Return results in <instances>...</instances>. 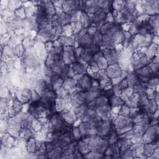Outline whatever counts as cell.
<instances>
[{
  "mask_svg": "<svg viewBox=\"0 0 159 159\" xmlns=\"http://www.w3.org/2000/svg\"><path fill=\"white\" fill-rule=\"evenodd\" d=\"M77 83L78 81L73 78H68L64 80L62 87L67 91H69L75 88L77 85Z\"/></svg>",
  "mask_w": 159,
  "mask_h": 159,
  "instance_id": "9",
  "label": "cell"
},
{
  "mask_svg": "<svg viewBox=\"0 0 159 159\" xmlns=\"http://www.w3.org/2000/svg\"><path fill=\"white\" fill-rule=\"evenodd\" d=\"M93 78L88 75L84 74L78 81L77 87L80 92H85L89 90L92 86Z\"/></svg>",
  "mask_w": 159,
  "mask_h": 159,
  "instance_id": "1",
  "label": "cell"
},
{
  "mask_svg": "<svg viewBox=\"0 0 159 159\" xmlns=\"http://www.w3.org/2000/svg\"><path fill=\"white\" fill-rule=\"evenodd\" d=\"M124 104V101L120 96L113 95L109 98V105L111 107H121Z\"/></svg>",
  "mask_w": 159,
  "mask_h": 159,
  "instance_id": "8",
  "label": "cell"
},
{
  "mask_svg": "<svg viewBox=\"0 0 159 159\" xmlns=\"http://www.w3.org/2000/svg\"><path fill=\"white\" fill-rule=\"evenodd\" d=\"M102 52L103 53V57L106 60L109 65H114L117 63V54L114 49L105 48Z\"/></svg>",
  "mask_w": 159,
  "mask_h": 159,
  "instance_id": "2",
  "label": "cell"
},
{
  "mask_svg": "<svg viewBox=\"0 0 159 159\" xmlns=\"http://www.w3.org/2000/svg\"><path fill=\"white\" fill-rule=\"evenodd\" d=\"M106 71L110 79L117 78L122 74L121 68L117 63L109 65L107 67Z\"/></svg>",
  "mask_w": 159,
  "mask_h": 159,
  "instance_id": "3",
  "label": "cell"
},
{
  "mask_svg": "<svg viewBox=\"0 0 159 159\" xmlns=\"http://www.w3.org/2000/svg\"><path fill=\"white\" fill-rule=\"evenodd\" d=\"M111 122L104 121L97 129V135L105 138L111 129Z\"/></svg>",
  "mask_w": 159,
  "mask_h": 159,
  "instance_id": "4",
  "label": "cell"
},
{
  "mask_svg": "<svg viewBox=\"0 0 159 159\" xmlns=\"http://www.w3.org/2000/svg\"><path fill=\"white\" fill-rule=\"evenodd\" d=\"M71 20V16L69 14H67L65 12L60 13L57 15V22L58 25L63 26L66 25H68V23Z\"/></svg>",
  "mask_w": 159,
  "mask_h": 159,
  "instance_id": "6",
  "label": "cell"
},
{
  "mask_svg": "<svg viewBox=\"0 0 159 159\" xmlns=\"http://www.w3.org/2000/svg\"><path fill=\"white\" fill-rule=\"evenodd\" d=\"M93 43V37L91 35L88 34V33H86L78 40L80 47H81L82 48L86 47Z\"/></svg>",
  "mask_w": 159,
  "mask_h": 159,
  "instance_id": "12",
  "label": "cell"
},
{
  "mask_svg": "<svg viewBox=\"0 0 159 159\" xmlns=\"http://www.w3.org/2000/svg\"><path fill=\"white\" fill-rule=\"evenodd\" d=\"M126 80H127L129 87H130L132 88L140 82L135 72L130 73V74L127 75Z\"/></svg>",
  "mask_w": 159,
  "mask_h": 159,
  "instance_id": "7",
  "label": "cell"
},
{
  "mask_svg": "<svg viewBox=\"0 0 159 159\" xmlns=\"http://www.w3.org/2000/svg\"><path fill=\"white\" fill-rule=\"evenodd\" d=\"M57 42L60 45V47H66V46H73L74 44L75 40L68 37L66 36H61L59 39H58Z\"/></svg>",
  "mask_w": 159,
  "mask_h": 159,
  "instance_id": "10",
  "label": "cell"
},
{
  "mask_svg": "<svg viewBox=\"0 0 159 159\" xmlns=\"http://www.w3.org/2000/svg\"><path fill=\"white\" fill-rule=\"evenodd\" d=\"M156 145L154 144L150 143H145L143 144V154L145 157H150L153 153L154 150L157 148Z\"/></svg>",
  "mask_w": 159,
  "mask_h": 159,
  "instance_id": "11",
  "label": "cell"
},
{
  "mask_svg": "<svg viewBox=\"0 0 159 159\" xmlns=\"http://www.w3.org/2000/svg\"><path fill=\"white\" fill-rule=\"evenodd\" d=\"M63 155V149L60 147L57 146L52 151L47 153V157L52 158H57L62 157Z\"/></svg>",
  "mask_w": 159,
  "mask_h": 159,
  "instance_id": "14",
  "label": "cell"
},
{
  "mask_svg": "<svg viewBox=\"0 0 159 159\" xmlns=\"http://www.w3.org/2000/svg\"><path fill=\"white\" fill-rule=\"evenodd\" d=\"M22 108V104L20 101H16L14 104V106H13V109L16 111V112H19L21 110V109Z\"/></svg>",
  "mask_w": 159,
  "mask_h": 159,
  "instance_id": "19",
  "label": "cell"
},
{
  "mask_svg": "<svg viewBox=\"0 0 159 159\" xmlns=\"http://www.w3.org/2000/svg\"><path fill=\"white\" fill-rule=\"evenodd\" d=\"M42 143L35 140V139L30 138L27 143V150L30 153H36L40 148Z\"/></svg>",
  "mask_w": 159,
  "mask_h": 159,
  "instance_id": "5",
  "label": "cell"
},
{
  "mask_svg": "<svg viewBox=\"0 0 159 159\" xmlns=\"http://www.w3.org/2000/svg\"><path fill=\"white\" fill-rule=\"evenodd\" d=\"M72 134L75 138V140H80L83 137L82 134L80 132V130L78 127H73L72 129Z\"/></svg>",
  "mask_w": 159,
  "mask_h": 159,
  "instance_id": "18",
  "label": "cell"
},
{
  "mask_svg": "<svg viewBox=\"0 0 159 159\" xmlns=\"http://www.w3.org/2000/svg\"><path fill=\"white\" fill-rule=\"evenodd\" d=\"M93 42L94 43L99 45L102 42V34L100 32L97 31L96 33H94L93 35Z\"/></svg>",
  "mask_w": 159,
  "mask_h": 159,
  "instance_id": "17",
  "label": "cell"
},
{
  "mask_svg": "<svg viewBox=\"0 0 159 159\" xmlns=\"http://www.w3.org/2000/svg\"><path fill=\"white\" fill-rule=\"evenodd\" d=\"M98 65V67L99 70H105L107 68V67L109 66L106 60L104 58V57L101 58L99 60L96 61Z\"/></svg>",
  "mask_w": 159,
  "mask_h": 159,
  "instance_id": "16",
  "label": "cell"
},
{
  "mask_svg": "<svg viewBox=\"0 0 159 159\" xmlns=\"http://www.w3.org/2000/svg\"><path fill=\"white\" fill-rule=\"evenodd\" d=\"M96 116L97 114H96V111L89 109L88 108V109L84 112V114L81 118V120L82 122H88L90 120H91L93 118L96 117Z\"/></svg>",
  "mask_w": 159,
  "mask_h": 159,
  "instance_id": "13",
  "label": "cell"
},
{
  "mask_svg": "<svg viewBox=\"0 0 159 159\" xmlns=\"http://www.w3.org/2000/svg\"><path fill=\"white\" fill-rule=\"evenodd\" d=\"M78 150L82 155H85L89 152L88 143L83 139H80L78 143Z\"/></svg>",
  "mask_w": 159,
  "mask_h": 159,
  "instance_id": "15",
  "label": "cell"
}]
</instances>
